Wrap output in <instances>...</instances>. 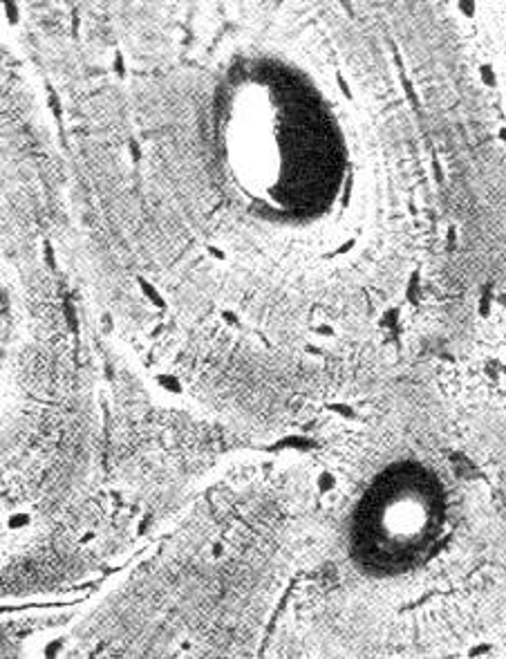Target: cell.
<instances>
[{"mask_svg":"<svg viewBox=\"0 0 506 659\" xmlns=\"http://www.w3.org/2000/svg\"><path fill=\"white\" fill-rule=\"evenodd\" d=\"M359 518L357 547L372 565L401 568L419 561L437 540L441 509L426 475L396 473L376 487Z\"/></svg>","mask_w":506,"mask_h":659,"instance_id":"6da1fadb","label":"cell"}]
</instances>
